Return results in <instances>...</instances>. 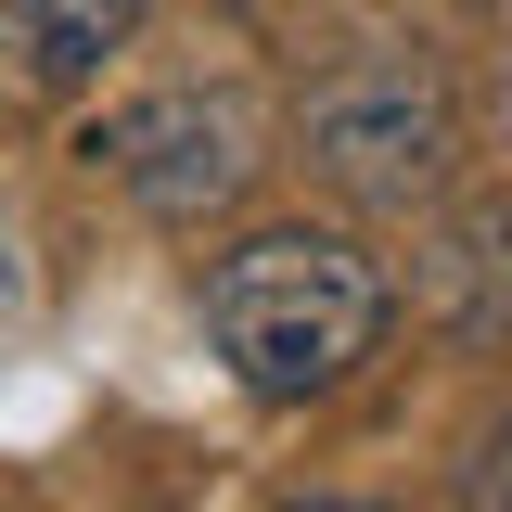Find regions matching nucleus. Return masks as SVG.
Returning <instances> with one entry per match:
<instances>
[{
	"label": "nucleus",
	"instance_id": "f257e3e1",
	"mask_svg": "<svg viewBox=\"0 0 512 512\" xmlns=\"http://www.w3.org/2000/svg\"><path fill=\"white\" fill-rule=\"evenodd\" d=\"M192 308H205L218 372L244 384L256 410H320V397H346V384L372 372L384 320H397V282H384V256L359 244V231H333V218H269V231L205 256Z\"/></svg>",
	"mask_w": 512,
	"mask_h": 512
},
{
	"label": "nucleus",
	"instance_id": "f03ea898",
	"mask_svg": "<svg viewBox=\"0 0 512 512\" xmlns=\"http://www.w3.org/2000/svg\"><path fill=\"white\" fill-rule=\"evenodd\" d=\"M295 154L333 205L359 218H397V205H436L448 167H461V90H448L423 52H346L295 90Z\"/></svg>",
	"mask_w": 512,
	"mask_h": 512
},
{
	"label": "nucleus",
	"instance_id": "7ed1b4c3",
	"mask_svg": "<svg viewBox=\"0 0 512 512\" xmlns=\"http://www.w3.org/2000/svg\"><path fill=\"white\" fill-rule=\"evenodd\" d=\"M77 167L116 180L141 218L192 231V218H218V205L256 180V103H244V90H205V77L141 90V103H116V116H90Z\"/></svg>",
	"mask_w": 512,
	"mask_h": 512
},
{
	"label": "nucleus",
	"instance_id": "20e7f679",
	"mask_svg": "<svg viewBox=\"0 0 512 512\" xmlns=\"http://www.w3.org/2000/svg\"><path fill=\"white\" fill-rule=\"evenodd\" d=\"M410 308L436 320L461 359H500L512 346V192L436 205V231L410 244Z\"/></svg>",
	"mask_w": 512,
	"mask_h": 512
},
{
	"label": "nucleus",
	"instance_id": "39448f33",
	"mask_svg": "<svg viewBox=\"0 0 512 512\" xmlns=\"http://www.w3.org/2000/svg\"><path fill=\"white\" fill-rule=\"evenodd\" d=\"M141 26H154V0H0V52L26 90H90Z\"/></svg>",
	"mask_w": 512,
	"mask_h": 512
},
{
	"label": "nucleus",
	"instance_id": "423d86ee",
	"mask_svg": "<svg viewBox=\"0 0 512 512\" xmlns=\"http://www.w3.org/2000/svg\"><path fill=\"white\" fill-rule=\"evenodd\" d=\"M448 512H512V397L461 436V461H448Z\"/></svg>",
	"mask_w": 512,
	"mask_h": 512
},
{
	"label": "nucleus",
	"instance_id": "0eeeda50",
	"mask_svg": "<svg viewBox=\"0 0 512 512\" xmlns=\"http://www.w3.org/2000/svg\"><path fill=\"white\" fill-rule=\"evenodd\" d=\"M26 333V231H13V205H0V346Z\"/></svg>",
	"mask_w": 512,
	"mask_h": 512
},
{
	"label": "nucleus",
	"instance_id": "6e6552de",
	"mask_svg": "<svg viewBox=\"0 0 512 512\" xmlns=\"http://www.w3.org/2000/svg\"><path fill=\"white\" fill-rule=\"evenodd\" d=\"M269 512H384V500H346V487H308V500H269Z\"/></svg>",
	"mask_w": 512,
	"mask_h": 512
}]
</instances>
